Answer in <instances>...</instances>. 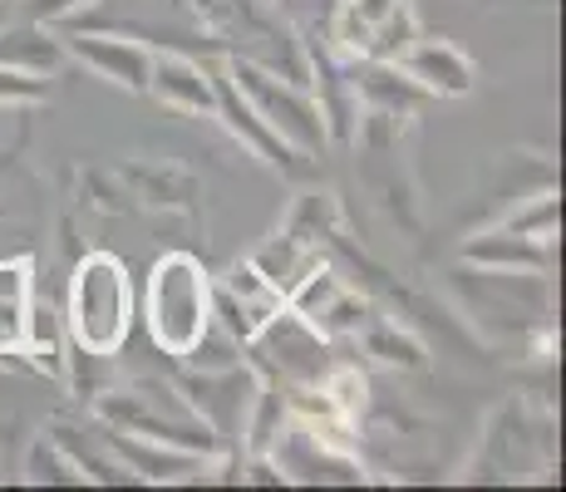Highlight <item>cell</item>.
I'll return each instance as SVG.
<instances>
[{
  "instance_id": "obj_23",
  "label": "cell",
  "mask_w": 566,
  "mask_h": 492,
  "mask_svg": "<svg viewBox=\"0 0 566 492\" xmlns=\"http://www.w3.org/2000/svg\"><path fill=\"white\" fill-rule=\"evenodd\" d=\"M84 6H94V0H20V15L40 20V25H64V20H74Z\"/></svg>"
},
{
  "instance_id": "obj_5",
  "label": "cell",
  "mask_w": 566,
  "mask_h": 492,
  "mask_svg": "<svg viewBox=\"0 0 566 492\" xmlns=\"http://www.w3.org/2000/svg\"><path fill=\"white\" fill-rule=\"evenodd\" d=\"M198 15L217 40H227L232 50H242V60L281 74V80H296V84L311 80L306 54L291 45L286 30H276L266 15H261L256 0H198Z\"/></svg>"
},
{
  "instance_id": "obj_6",
  "label": "cell",
  "mask_w": 566,
  "mask_h": 492,
  "mask_svg": "<svg viewBox=\"0 0 566 492\" xmlns=\"http://www.w3.org/2000/svg\"><path fill=\"white\" fill-rule=\"evenodd\" d=\"M252 345H256V355L266 359V365L276 369L291 389L321 385V375H325V335L315 331L311 321H301L296 311H286V305H281V311L252 335Z\"/></svg>"
},
{
  "instance_id": "obj_20",
  "label": "cell",
  "mask_w": 566,
  "mask_h": 492,
  "mask_svg": "<svg viewBox=\"0 0 566 492\" xmlns=\"http://www.w3.org/2000/svg\"><path fill=\"white\" fill-rule=\"evenodd\" d=\"M503 227H513L522 237H537V242H552V237H557V202H552V197H532Z\"/></svg>"
},
{
  "instance_id": "obj_21",
  "label": "cell",
  "mask_w": 566,
  "mask_h": 492,
  "mask_svg": "<svg viewBox=\"0 0 566 492\" xmlns=\"http://www.w3.org/2000/svg\"><path fill=\"white\" fill-rule=\"evenodd\" d=\"M365 345L375 349L379 359H385V365H423V355H419V345L409 341V335H399L395 325H375V331L365 335Z\"/></svg>"
},
{
  "instance_id": "obj_25",
  "label": "cell",
  "mask_w": 566,
  "mask_h": 492,
  "mask_svg": "<svg viewBox=\"0 0 566 492\" xmlns=\"http://www.w3.org/2000/svg\"><path fill=\"white\" fill-rule=\"evenodd\" d=\"M6 118H10V108H0V128H6Z\"/></svg>"
},
{
  "instance_id": "obj_24",
  "label": "cell",
  "mask_w": 566,
  "mask_h": 492,
  "mask_svg": "<svg viewBox=\"0 0 566 492\" xmlns=\"http://www.w3.org/2000/svg\"><path fill=\"white\" fill-rule=\"evenodd\" d=\"M15 15H20V0H0V30H6Z\"/></svg>"
},
{
  "instance_id": "obj_11",
  "label": "cell",
  "mask_w": 566,
  "mask_h": 492,
  "mask_svg": "<svg viewBox=\"0 0 566 492\" xmlns=\"http://www.w3.org/2000/svg\"><path fill=\"white\" fill-rule=\"evenodd\" d=\"M271 463H276L281 473H291L296 483H355V478H360L340 448L321 443L311 429H301V423H291L281 439H271Z\"/></svg>"
},
{
  "instance_id": "obj_12",
  "label": "cell",
  "mask_w": 566,
  "mask_h": 492,
  "mask_svg": "<svg viewBox=\"0 0 566 492\" xmlns=\"http://www.w3.org/2000/svg\"><path fill=\"white\" fill-rule=\"evenodd\" d=\"M212 74L207 64H198L192 54H154V64H148V90L158 104L178 108V114H212Z\"/></svg>"
},
{
  "instance_id": "obj_19",
  "label": "cell",
  "mask_w": 566,
  "mask_h": 492,
  "mask_svg": "<svg viewBox=\"0 0 566 492\" xmlns=\"http://www.w3.org/2000/svg\"><path fill=\"white\" fill-rule=\"evenodd\" d=\"M389 6H395V0H340V10H335V30H331V40H335V45H340L345 54H365L369 30H375V20L385 15Z\"/></svg>"
},
{
  "instance_id": "obj_18",
  "label": "cell",
  "mask_w": 566,
  "mask_h": 492,
  "mask_svg": "<svg viewBox=\"0 0 566 492\" xmlns=\"http://www.w3.org/2000/svg\"><path fill=\"white\" fill-rule=\"evenodd\" d=\"M413 40H419L413 10L405 6V0H395V6H389L385 15L375 20V30H369V40H365V60H375V64H395L399 54L413 45Z\"/></svg>"
},
{
  "instance_id": "obj_15",
  "label": "cell",
  "mask_w": 566,
  "mask_h": 492,
  "mask_svg": "<svg viewBox=\"0 0 566 492\" xmlns=\"http://www.w3.org/2000/svg\"><path fill=\"white\" fill-rule=\"evenodd\" d=\"M64 341H70L64 335V315L50 301L30 295L15 315V349L35 359L40 369H50V375H64Z\"/></svg>"
},
{
  "instance_id": "obj_10",
  "label": "cell",
  "mask_w": 566,
  "mask_h": 492,
  "mask_svg": "<svg viewBox=\"0 0 566 492\" xmlns=\"http://www.w3.org/2000/svg\"><path fill=\"white\" fill-rule=\"evenodd\" d=\"M395 64L405 70V80L413 90L439 94V98H459V94L473 90V80H478L468 54L459 45H449V40H413Z\"/></svg>"
},
{
  "instance_id": "obj_8",
  "label": "cell",
  "mask_w": 566,
  "mask_h": 492,
  "mask_svg": "<svg viewBox=\"0 0 566 492\" xmlns=\"http://www.w3.org/2000/svg\"><path fill=\"white\" fill-rule=\"evenodd\" d=\"M60 45H64V60L84 64L90 74L118 84V90H128V94L148 90V64H154V50L138 45V40L124 35V30H118V35H80V30H64Z\"/></svg>"
},
{
  "instance_id": "obj_2",
  "label": "cell",
  "mask_w": 566,
  "mask_h": 492,
  "mask_svg": "<svg viewBox=\"0 0 566 492\" xmlns=\"http://www.w3.org/2000/svg\"><path fill=\"white\" fill-rule=\"evenodd\" d=\"M144 321L158 349H168L178 359L192 355V345L212 325V276L202 271L198 257L168 251V257L154 261L148 291H144Z\"/></svg>"
},
{
  "instance_id": "obj_1",
  "label": "cell",
  "mask_w": 566,
  "mask_h": 492,
  "mask_svg": "<svg viewBox=\"0 0 566 492\" xmlns=\"http://www.w3.org/2000/svg\"><path fill=\"white\" fill-rule=\"evenodd\" d=\"M134 331V286L118 257L94 251L74 266L70 301H64V335L84 349V355H118Z\"/></svg>"
},
{
  "instance_id": "obj_13",
  "label": "cell",
  "mask_w": 566,
  "mask_h": 492,
  "mask_svg": "<svg viewBox=\"0 0 566 492\" xmlns=\"http://www.w3.org/2000/svg\"><path fill=\"white\" fill-rule=\"evenodd\" d=\"M212 114H222V124L232 128V134L242 138V144L252 148L261 163H291V158H296V153H291V148L266 128V118L256 114L252 98L237 90V80H232L227 70L212 74Z\"/></svg>"
},
{
  "instance_id": "obj_22",
  "label": "cell",
  "mask_w": 566,
  "mask_h": 492,
  "mask_svg": "<svg viewBox=\"0 0 566 492\" xmlns=\"http://www.w3.org/2000/svg\"><path fill=\"white\" fill-rule=\"evenodd\" d=\"M50 90V80L40 74H25V70H10L0 64V108H20V104H40Z\"/></svg>"
},
{
  "instance_id": "obj_9",
  "label": "cell",
  "mask_w": 566,
  "mask_h": 492,
  "mask_svg": "<svg viewBox=\"0 0 566 492\" xmlns=\"http://www.w3.org/2000/svg\"><path fill=\"white\" fill-rule=\"evenodd\" d=\"M99 439L108 443V453H114L134 478H144V483H188V478H202L207 468H212V453H192V448H178V443L138 439V433L108 429V423H104Z\"/></svg>"
},
{
  "instance_id": "obj_17",
  "label": "cell",
  "mask_w": 566,
  "mask_h": 492,
  "mask_svg": "<svg viewBox=\"0 0 566 492\" xmlns=\"http://www.w3.org/2000/svg\"><path fill=\"white\" fill-rule=\"evenodd\" d=\"M252 266L261 271V276L271 281V286H276L281 295H286L291 286H296L301 276H306V271H315L321 266V257H315L311 247H301L296 237H281L276 247H266V251H256L252 257Z\"/></svg>"
},
{
  "instance_id": "obj_4",
  "label": "cell",
  "mask_w": 566,
  "mask_h": 492,
  "mask_svg": "<svg viewBox=\"0 0 566 492\" xmlns=\"http://www.w3.org/2000/svg\"><path fill=\"white\" fill-rule=\"evenodd\" d=\"M227 74L237 80V90L252 98V108L266 118V128L281 138L296 158H315L325 144H331V124H325V108L306 84L281 80V74L261 70L252 60H232Z\"/></svg>"
},
{
  "instance_id": "obj_16",
  "label": "cell",
  "mask_w": 566,
  "mask_h": 492,
  "mask_svg": "<svg viewBox=\"0 0 566 492\" xmlns=\"http://www.w3.org/2000/svg\"><path fill=\"white\" fill-rule=\"evenodd\" d=\"M463 257L478 261V266H488V271H522V276H542V271L552 266V242L522 237V232H513V227H497V232L468 242Z\"/></svg>"
},
{
  "instance_id": "obj_14",
  "label": "cell",
  "mask_w": 566,
  "mask_h": 492,
  "mask_svg": "<svg viewBox=\"0 0 566 492\" xmlns=\"http://www.w3.org/2000/svg\"><path fill=\"white\" fill-rule=\"evenodd\" d=\"M0 64L40 74V80H54V74L64 70V45H60V35H54V25L15 15L6 30H0Z\"/></svg>"
},
{
  "instance_id": "obj_7",
  "label": "cell",
  "mask_w": 566,
  "mask_h": 492,
  "mask_svg": "<svg viewBox=\"0 0 566 492\" xmlns=\"http://www.w3.org/2000/svg\"><path fill=\"white\" fill-rule=\"evenodd\" d=\"M286 305V295L271 286L252 261H237L222 281H212V325H222L237 345H252V335Z\"/></svg>"
},
{
  "instance_id": "obj_3",
  "label": "cell",
  "mask_w": 566,
  "mask_h": 492,
  "mask_svg": "<svg viewBox=\"0 0 566 492\" xmlns=\"http://www.w3.org/2000/svg\"><path fill=\"white\" fill-rule=\"evenodd\" d=\"M99 423L138 433V439L192 448V453H217V433L207 429V419L188 404V394H178L172 385H163V379H134L128 389L104 394Z\"/></svg>"
}]
</instances>
